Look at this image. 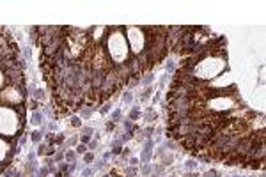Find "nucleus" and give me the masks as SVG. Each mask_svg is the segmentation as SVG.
<instances>
[{
    "label": "nucleus",
    "instance_id": "f257e3e1",
    "mask_svg": "<svg viewBox=\"0 0 266 177\" xmlns=\"http://www.w3.org/2000/svg\"><path fill=\"white\" fill-rule=\"evenodd\" d=\"M110 34L106 36V51L115 68L121 69L130 60V46H128L124 27H108Z\"/></svg>",
    "mask_w": 266,
    "mask_h": 177
},
{
    "label": "nucleus",
    "instance_id": "f03ea898",
    "mask_svg": "<svg viewBox=\"0 0 266 177\" xmlns=\"http://www.w3.org/2000/svg\"><path fill=\"white\" fill-rule=\"evenodd\" d=\"M21 128V115L14 108L0 106V135L14 136Z\"/></svg>",
    "mask_w": 266,
    "mask_h": 177
},
{
    "label": "nucleus",
    "instance_id": "7ed1b4c3",
    "mask_svg": "<svg viewBox=\"0 0 266 177\" xmlns=\"http://www.w3.org/2000/svg\"><path fill=\"white\" fill-rule=\"evenodd\" d=\"M14 84H11V78H9L7 71L4 68H0V92L5 90L7 87H13Z\"/></svg>",
    "mask_w": 266,
    "mask_h": 177
},
{
    "label": "nucleus",
    "instance_id": "20e7f679",
    "mask_svg": "<svg viewBox=\"0 0 266 177\" xmlns=\"http://www.w3.org/2000/svg\"><path fill=\"white\" fill-rule=\"evenodd\" d=\"M9 143L5 142V140L0 138V161H4L5 158H7V152H9Z\"/></svg>",
    "mask_w": 266,
    "mask_h": 177
},
{
    "label": "nucleus",
    "instance_id": "39448f33",
    "mask_svg": "<svg viewBox=\"0 0 266 177\" xmlns=\"http://www.w3.org/2000/svg\"><path fill=\"white\" fill-rule=\"evenodd\" d=\"M32 124H34V126H39V124H41V114H39V112H36L34 117H32Z\"/></svg>",
    "mask_w": 266,
    "mask_h": 177
},
{
    "label": "nucleus",
    "instance_id": "423d86ee",
    "mask_svg": "<svg viewBox=\"0 0 266 177\" xmlns=\"http://www.w3.org/2000/svg\"><path fill=\"white\" fill-rule=\"evenodd\" d=\"M131 99H133V94H131V92H128V94H124V101H131Z\"/></svg>",
    "mask_w": 266,
    "mask_h": 177
},
{
    "label": "nucleus",
    "instance_id": "0eeeda50",
    "mask_svg": "<svg viewBox=\"0 0 266 177\" xmlns=\"http://www.w3.org/2000/svg\"><path fill=\"white\" fill-rule=\"evenodd\" d=\"M71 121H73V126H80V119L78 117H73Z\"/></svg>",
    "mask_w": 266,
    "mask_h": 177
},
{
    "label": "nucleus",
    "instance_id": "6e6552de",
    "mask_svg": "<svg viewBox=\"0 0 266 177\" xmlns=\"http://www.w3.org/2000/svg\"><path fill=\"white\" fill-rule=\"evenodd\" d=\"M76 151H78V152H85V151H87V147H85V145H78V147H76Z\"/></svg>",
    "mask_w": 266,
    "mask_h": 177
},
{
    "label": "nucleus",
    "instance_id": "1a4fd4ad",
    "mask_svg": "<svg viewBox=\"0 0 266 177\" xmlns=\"http://www.w3.org/2000/svg\"><path fill=\"white\" fill-rule=\"evenodd\" d=\"M85 161H87V163H91V161H93V154H87V156H85Z\"/></svg>",
    "mask_w": 266,
    "mask_h": 177
}]
</instances>
